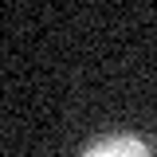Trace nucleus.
<instances>
[{
    "label": "nucleus",
    "instance_id": "nucleus-1",
    "mask_svg": "<svg viewBox=\"0 0 157 157\" xmlns=\"http://www.w3.org/2000/svg\"><path fill=\"white\" fill-rule=\"evenodd\" d=\"M78 157H153V145H149V137H141V134L118 130V134L94 137Z\"/></svg>",
    "mask_w": 157,
    "mask_h": 157
}]
</instances>
